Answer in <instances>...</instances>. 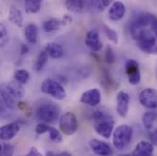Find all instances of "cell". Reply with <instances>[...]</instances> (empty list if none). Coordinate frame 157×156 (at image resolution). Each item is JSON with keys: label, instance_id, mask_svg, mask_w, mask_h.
<instances>
[{"label": "cell", "instance_id": "7", "mask_svg": "<svg viewBox=\"0 0 157 156\" xmlns=\"http://www.w3.org/2000/svg\"><path fill=\"white\" fill-rule=\"evenodd\" d=\"M59 128L65 135H73L78 128V119L73 112H68L59 118Z\"/></svg>", "mask_w": 157, "mask_h": 156}, {"label": "cell", "instance_id": "23", "mask_svg": "<svg viewBox=\"0 0 157 156\" xmlns=\"http://www.w3.org/2000/svg\"><path fill=\"white\" fill-rule=\"evenodd\" d=\"M62 21L57 18H50L43 22L42 24V29L46 33H51L55 32L59 29V28L62 25Z\"/></svg>", "mask_w": 157, "mask_h": 156}, {"label": "cell", "instance_id": "37", "mask_svg": "<svg viewBox=\"0 0 157 156\" xmlns=\"http://www.w3.org/2000/svg\"><path fill=\"white\" fill-rule=\"evenodd\" d=\"M149 141L150 143L154 145V146H157V128L155 129L154 131H152L149 135H148Z\"/></svg>", "mask_w": 157, "mask_h": 156}, {"label": "cell", "instance_id": "25", "mask_svg": "<svg viewBox=\"0 0 157 156\" xmlns=\"http://www.w3.org/2000/svg\"><path fill=\"white\" fill-rule=\"evenodd\" d=\"M24 5H25L26 12L30 13V14H35L40 10L41 6H42V1L41 0H26Z\"/></svg>", "mask_w": 157, "mask_h": 156}, {"label": "cell", "instance_id": "18", "mask_svg": "<svg viewBox=\"0 0 157 156\" xmlns=\"http://www.w3.org/2000/svg\"><path fill=\"white\" fill-rule=\"evenodd\" d=\"M101 83L106 89H116L118 86H119L117 81L111 75L110 71L107 69H104V68L101 70Z\"/></svg>", "mask_w": 157, "mask_h": 156}, {"label": "cell", "instance_id": "36", "mask_svg": "<svg viewBox=\"0 0 157 156\" xmlns=\"http://www.w3.org/2000/svg\"><path fill=\"white\" fill-rule=\"evenodd\" d=\"M90 72H91V70H90V69L88 66H83V67H81V68L78 70V74H79V76H81L83 78H88V77L90 75Z\"/></svg>", "mask_w": 157, "mask_h": 156}, {"label": "cell", "instance_id": "8", "mask_svg": "<svg viewBox=\"0 0 157 156\" xmlns=\"http://www.w3.org/2000/svg\"><path fill=\"white\" fill-rule=\"evenodd\" d=\"M140 103L150 110L157 108V89L153 88H146L139 93Z\"/></svg>", "mask_w": 157, "mask_h": 156}, {"label": "cell", "instance_id": "24", "mask_svg": "<svg viewBox=\"0 0 157 156\" xmlns=\"http://www.w3.org/2000/svg\"><path fill=\"white\" fill-rule=\"evenodd\" d=\"M157 119V112L155 111H149L143 114L142 121L145 129L151 130L154 127L155 121Z\"/></svg>", "mask_w": 157, "mask_h": 156}, {"label": "cell", "instance_id": "26", "mask_svg": "<svg viewBox=\"0 0 157 156\" xmlns=\"http://www.w3.org/2000/svg\"><path fill=\"white\" fill-rule=\"evenodd\" d=\"M48 55L47 54V52L45 50H42L39 54L36 62L34 63L33 70L35 71H38V72L40 71V70H42L43 68H44V66L48 62Z\"/></svg>", "mask_w": 157, "mask_h": 156}, {"label": "cell", "instance_id": "16", "mask_svg": "<svg viewBox=\"0 0 157 156\" xmlns=\"http://www.w3.org/2000/svg\"><path fill=\"white\" fill-rule=\"evenodd\" d=\"M126 13V6L122 2H113L109 9L108 17L113 21H119L123 18Z\"/></svg>", "mask_w": 157, "mask_h": 156}, {"label": "cell", "instance_id": "29", "mask_svg": "<svg viewBox=\"0 0 157 156\" xmlns=\"http://www.w3.org/2000/svg\"><path fill=\"white\" fill-rule=\"evenodd\" d=\"M104 59H105V61H106V63L108 65H113L115 63V60H116L115 53H114L113 48L111 46H108L106 48L105 54H104Z\"/></svg>", "mask_w": 157, "mask_h": 156}, {"label": "cell", "instance_id": "32", "mask_svg": "<svg viewBox=\"0 0 157 156\" xmlns=\"http://www.w3.org/2000/svg\"><path fill=\"white\" fill-rule=\"evenodd\" d=\"M111 3L112 2L110 0H96L90 2V5H91V6H93L98 11H103L106 7H108L111 5Z\"/></svg>", "mask_w": 157, "mask_h": 156}, {"label": "cell", "instance_id": "28", "mask_svg": "<svg viewBox=\"0 0 157 156\" xmlns=\"http://www.w3.org/2000/svg\"><path fill=\"white\" fill-rule=\"evenodd\" d=\"M14 78L20 84H26L29 79V73L26 70H17L14 73Z\"/></svg>", "mask_w": 157, "mask_h": 156}, {"label": "cell", "instance_id": "15", "mask_svg": "<svg viewBox=\"0 0 157 156\" xmlns=\"http://www.w3.org/2000/svg\"><path fill=\"white\" fill-rule=\"evenodd\" d=\"M130 104V95L127 92L120 91L117 94V113L122 118H125L128 114Z\"/></svg>", "mask_w": 157, "mask_h": 156}, {"label": "cell", "instance_id": "45", "mask_svg": "<svg viewBox=\"0 0 157 156\" xmlns=\"http://www.w3.org/2000/svg\"><path fill=\"white\" fill-rule=\"evenodd\" d=\"M154 53H155V54H156V55H157V46L155 47V51H154Z\"/></svg>", "mask_w": 157, "mask_h": 156}, {"label": "cell", "instance_id": "33", "mask_svg": "<svg viewBox=\"0 0 157 156\" xmlns=\"http://www.w3.org/2000/svg\"><path fill=\"white\" fill-rule=\"evenodd\" d=\"M48 133H49L50 140H51L53 143H59L62 142V135H61V133H60L56 128L50 127V129H49V131H48Z\"/></svg>", "mask_w": 157, "mask_h": 156}, {"label": "cell", "instance_id": "30", "mask_svg": "<svg viewBox=\"0 0 157 156\" xmlns=\"http://www.w3.org/2000/svg\"><path fill=\"white\" fill-rule=\"evenodd\" d=\"M9 41V35L6 26L0 23V48L5 47Z\"/></svg>", "mask_w": 157, "mask_h": 156}, {"label": "cell", "instance_id": "10", "mask_svg": "<svg viewBox=\"0 0 157 156\" xmlns=\"http://www.w3.org/2000/svg\"><path fill=\"white\" fill-rule=\"evenodd\" d=\"M0 96L1 100L3 101L6 107L11 111L15 110L18 104L17 101L18 99L16 97V95L11 91V89L8 88L7 84H1L0 85Z\"/></svg>", "mask_w": 157, "mask_h": 156}, {"label": "cell", "instance_id": "12", "mask_svg": "<svg viewBox=\"0 0 157 156\" xmlns=\"http://www.w3.org/2000/svg\"><path fill=\"white\" fill-rule=\"evenodd\" d=\"M101 94L98 89H91L85 91L79 99V101L81 103L89 105L90 107L98 106L101 103Z\"/></svg>", "mask_w": 157, "mask_h": 156}, {"label": "cell", "instance_id": "5", "mask_svg": "<svg viewBox=\"0 0 157 156\" xmlns=\"http://www.w3.org/2000/svg\"><path fill=\"white\" fill-rule=\"evenodd\" d=\"M40 89L43 93L48 94L58 101H62L66 98L65 89L57 80H54L51 78H47L42 82Z\"/></svg>", "mask_w": 157, "mask_h": 156}, {"label": "cell", "instance_id": "3", "mask_svg": "<svg viewBox=\"0 0 157 156\" xmlns=\"http://www.w3.org/2000/svg\"><path fill=\"white\" fill-rule=\"evenodd\" d=\"M60 113L59 107L54 102H45L39 105L37 110V116L44 123H52L56 121Z\"/></svg>", "mask_w": 157, "mask_h": 156}, {"label": "cell", "instance_id": "38", "mask_svg": "<svg viewBox=\"0 0 157 156\" xmlns=\"http://www.w3.org/2000/svg\"><path fill=\"white\" fill-rule=\"evenodd\" d=\"M150 28H151V31L155 34V36L157 38V18L155 16L153 17V19H152V22H151Z\"/></svg>", "mask_w": 157, "mask_h": 156}, {"label": "cell", "instance_id": "42", "mask_svg": "<svg viewBox=\"0 0 157 156\" xmlns=\"http://www.w3.org/2000/svg\"><path fill=\"white\" fill-rule=\"evenodd\" d=\"M29 53V47L26 44H21L20 46V54L21 55H26Z\"/></svg>", "mask_w": 157, "mask_h": 156}, {"label": "cell", "instance_id": "40", "mask_svg": "<svg viewBox=\"0 0 157 156\" xmlns=\"http://www.w3.org/2000/svg\"><path fill=\"white\" fill-rule=\"evenodd\" d=\"M46 156H71V154L68 152H61L59 154H56L54 152H48L46 154Z\"/></svg>", "mask_w": 157, "mask_h": 156}, {"label": "cell", "instance_id": "1", "mask_svg": "<svg viewBox=\"0 0 157 156\" xmlns=\"http://www.w3.org/2000/svg\"><path fill=\"white\" fill-rule=\"evenodd\" d=\"M93 127L95 131L105 139H109L114 129L115 121L112 115L104 111L97 110L92 113Z\"/></svg>", "mask_w": 157, "mask_h": 156}, {"label": "cell", "instance_id": "20", "mask_svg": "<svg viewBox=\"0 0 157 156\" xmlns=\"http://www.w3.org/2000/svg\"><path fill=\"white\" fill-rule=\"evenodd\" d=\"M8 19L11 23L16 25L18 28H21L23 26L24 17L22 15V12L15 6H11L8 11Z\"/></svg>", "mask_w": 157, "mask_h": 156}, {"label": "cell", "instance_id": "43", "mask_svg": "<svg viewBox=\"0 0 157 156\" xmlns=\"http://www.w3.org/2000/svg\"><path fill=\"white\" fill-rule=\"evenodd\" d=\"M2 153H3V145L0 143V156H2Z\"/></svg>", "mask_w": 157, "mask_h": 156}, {"label": "cell", "instance_id": "17", "mask_svg": "<svg viewBox=\"0 0 157 156\" xmlns=\"http://www.w3.org/2000/svg\"><path fill=\"white\" fill-rule=\"evenodd\" d=\"M154 153V145L150 142H140L132 151V156H152Z\"/></svg>", "mask_w": 157, "mask_h": 156}, {"label": "cell", "instance_id": "41", "mask_svg": "<svg viewBox=\"0 0 157 156\" xmlns=\"http://www.w3.org/2000/svg\"><path fill=\"white\" fill-rule=\"evenodd\" d=\"M6 105L4 104L3 101L0 99V118L6 115Z\"/></svg>", "mask_w": 157, "mask_h": 156}, {"label": "cell", "instance_id": "31", "mask_svg": "<svg viewBox=\"0 0 157 156\" xmlns=\"http://www.w3.org/2000/svg\"><path fill=\"white\" fill-rule=\"evenodd\" d=\"M103 30H104V33L106 35V37L110 39L112 42H113L114 44H117L118 41H119V36H118V33L113 29H111L110 27L104 25L103 26Z\"/></svg>", "mask_w": 157, "mask_h": 156}, {"label": "cell", "instance_id": "27", "mask_svg": "<svg viewBox=\"0 0 157 156\" xmlns=\"http://www.w3.org/2000/svg\"><path fill=\"white\" fill-rule=\"evenodd\" d=\"M7 86L11 89V91L16 95V97L17 99H21L25 95V89H24L22 84L18 83L17 81H16V80L10 81L9 83H7Z\"/></svg>", "mask_w": 157, "mask_h": 156}, {"label": "cell", "instance_id": "22", "mask_svg": "<svg viewBox=\"0 0 157 156\" xmlns=\"http://www.w3.org/2000/svg\"><path fill=\"white\" fill-rule=\"evenodd\" d=\"M38 36H39V29L38 26L34 23H29L25 29V37L30 44H35L38 41Z\"/></svg>", "mask_w": 157, "mask_h": 156}, {"label": "cell", "instance_id": "35", "mask_svg": "<svg viewBox=\"0 0 157 156\" xmlns=\"http://www.w3.org/2000/svg\"><path fill=\"white\" fill-rule=\"evenodd\" d=\"M13 154H14V146L8 143H5L3 145L2 156H13Z\"/></svg>", "mask_w": 157, "mask_h": 156}, {"label": "cell", "instance_id": "19", "mask_svg": "<svg viewBox=\"0 0 157 156\" xmlns=\"http://www.w3.org/2000/svg\"><path fill=\"white\" fill-rule=\"evenodd\" d=\"M48 57L52 59H60L64 55V49L61 47V45L56 43V42H49L46 45V48L44 49Z\"/></svg>", "mask_w": 157, "mask_h": 156}, {"label": "cell", "instance_id": "4", "mask_svg": "<svg viewBox=\"0 0 157 156\" xmlns=\"http://www.w3.org/2000/svg\"><path fill=\"white\" fill-rule=\"evenodd\" d=\"M138 48L144 53L152 54L157 46V38L151 29L143 30L135 39Z\"/></svg>", "mask_w": 157, "mask_h": 156}, {"label": "cell", "instance_id": "6", "mask_svg": "<svg viewBox=\"0 0 157 156\" xmlns=\"http://www.w3.org/2000/svg\"><path fill=\"white\" fill-rule=\"evenodd\" d=\"M154 15L150 13H141L132 21L130 25V33L132 39H135L137 36L144 29L150 27Z\"/></svg>", "mask_w": 157, "mask_h": 156}, {"label": "cell", "instance_id": "46", "mask_svg": "<svg viewBox=\"0 0 157 156\" xmlns=\"http://www.w3.org/2000/svg\"><path fill=\"white\" fill-rule=\"evenodd\" d=\"M156 76H157V69H156Z\"/></svg>", "mask_w": 157, "mask_h": 156}, {"label": "cell", "instance_id": "44", "mask_svg": "<svg viewBox=\"0 0 157 156\" xmlns=\"http://www.w3.org/2000/svg\"><path fill=\"white\" fill-rule=\"evenodd\" d=\"M118 156H132V155H130V154H119Z\"/></svg>", "mask_w": 157, "mask_h": 156}, {"label": "cell", "instance_id": "34", "mask_svg": "<svg viewBox=\"0 0 157 156\" xmlns=\"http://www.w3.org/2000/svg\"><path fill=\"white\" fill-rule=\"evenodd\" d=\"M49 129H50L49 125H48L47 123H44V122H40L36 126V133L38 135H42L46 132H48Z\"/></svg>", "mask_w": 157, "mask_h": 156}, {"label": "cell", "instance_id": "39", "mask_svg": "<svg viewBox=\"0 0 157 156\" xmlns=\"http://www.w3.org/2000/svg\"><path fill=\"white\" fill-rule=\"evenodd\" d=\"M25 156H42V154H40V152H39L37 148L32 147V148L29 150V152Z\"/></svg>", "mask_w": 157, "mask_h": 156}, {"label": "cell", "instance_id": "2", "mask_svg": "<svg viewBox=\"0 0 157 156\" xmlns=\"http://www.w3.org/2000/svg\"><path fill=\"white\" fill-rule=\"evenodd\" d=\"M133 130L129 125H120L113 132V145L117 150H122L126 148L132 138Z\"/></svg>", "mask_w": 157, "mask_h": 156}, {"label": "cell", "instance_id": "21", "mask_svg": "<svg viewBox=\"0 0 157 156\" xmlns=\"http://www.w3.org/2000/svg\"><path fill=\"white\" fill-rule=\"evenodd\" d=\"M88 3L84 0H67L65 6L69 11L74 13H82L86 10Z\"/></svg>", "mask_w": 157, "mask_h": 156}, {"label": "cell", "instance_id": "11", "mask_svg": "<svg viewBox=\"0 0 157 156\" xmlns=\"http://www.w3.org/2000/svg\"><path fill=\"white\" fill-rule=\"evenodd\" d=\"M89 146L90 150L98 156H112L113 155V149L112 147L105 142L92 139L89 142Z\"/></svg>", "mask_w": 157, "mask_h": 156}, {"label": "cell", "instance_id": "14", "mask_svg": "<svg viewBox=\"0 0 157 156\" xmlns=\"http://www.w3.org/2000/svg\"><path fill=\"white\" fill-rule=\"evenodd\" d=\"M20 125L17 122H10L0 127V139L3 141L12 140L19 131Z\"/></svg>", "mask_w": 157, "mask_h": 156}, {"label": "cell", "instance_id": "9", "mask_svg": "<svg viewBox=\"0 0 157 156\" xmlns=\"http://www.w3.org/2000/svg\"><path fill=\"white\" fill-rule=\"evenodd\" d=\"M125 73L128 77L129 83L132 85H137L141 81V71L139 69V63L135 59H128L125 64Z\"/></svg>", "mask_w": 157, "mask_h": 156}, {"label": "cell", "instance_id": "13", "mask_svg": "<svg viewBox=\"0 0 157 156\" xmlns=\"http://www.w3.org/2000/svg\"><path fill=\"white\" fill-rule=\"evenodd\" d=\"M85 45L92 52H98L101 49L102 42L100 39V34L97 29H91L86 34Z\"/></svg>", "mask_w": 157, "mask_h": 156}]
</instances>
